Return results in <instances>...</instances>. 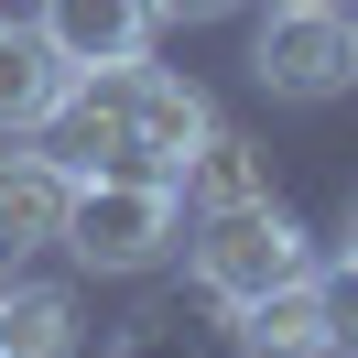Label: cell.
I'll use <instances>...</instances> for the list:
<instances>
[{"label":"cell","instance_id":"cell-3","mask_svg":"<svg viewBox=\"0 0 358 358\" xmlns=\"http://www.w3.org/2000/svg\"><path fill=\"white\" fill-rule=\"evenodd\" d=\"M250 76L271 98H336L358 76V22L336 0H271L261 33H250Z\"/></svg>","mask_w":358,"mask_h":358},{"label":"cell","instance_id":"cell-11","mask_svg":"<svg viewBox=\"0 0 358 358\" xmlns=\"http://www.w3.org/2000/svg\"><path fill=\"white\" fill-rule=\"evenodd\" d=\"M0 358H76V293L11 282L0 293Z\"/></svg>","mask_w":358,"mask_h":358},{"label":"cell","instance_id":"cell-13","mask_svg":"<svg viewBox=\"0 0 358 358\" xmlns=\"http://www.w3.org/2000/svg\"><path fill=\"white\" fill-rule=\"evenodd\" d=\"M152 11H163V22H217L228 0H152Z\"/></svg>","mask_w":358,"mask_h":358},{"label":"cell","instance_id":"cell-9","mask_svg":"<svg viewBox=\"0 0 358 358\" xmlns=\"http://www.w3.org/2000/svg\"><path fill=\"white\" fill-rule=\"evenodd\" d=\"M76 87V66L44 44L33 22H0V141H22V131H44V109Z\"/></svg>","mask_w":358,"mask_h":358},{"label":"cell","instance_id":"cell-7","mask_svg":"<svg viewBox=\"0 0 358 358\" xmlns=\"http://www.w3.org/2000/svg\"><path fill=\"white\" fill-rule=\"evenodd\" d=\"M33 33H44L66 66H141L152 33H163V11H152V0H44Z\"/></svg>","mask_w":358,"mask_h":358},{"label":"cell","instance_id":"cell-1","mask_svg":"<svg viewBox=\"0 0 358 358\" xmlns=\"http://www.w3.org/2000/svg\"><path fill=\"white\" fill-rule=\"evenodd\" d=\"M185 239V196L163 174H87L66 196V250L87 271H152Z\"/></svg>","mask_w":358,"mask_h":358},{"label":"cell","instance_id":"cell-2","mask_svg":"<svg viewBox=\"0 0 358 358\" xmlns=\"http://www.w3.org/2000/svg\"><path fill=\"white\" fill-rule=\"evenodd\" d=\"M293 271H315V250H304V228L282 217V206H217V217H196V282L217 293L228 315L239 304H261V293H282Z\"/></svg>","mask_w":358,"mask_h":358},{"label":"cell","instance_id":"cell-12","mask_svg":"<svg viewBox=\"0 0 358 358\" xmlns=\"http://www.w3.org/2000/svg\"><path fill=\"white\" fill-rule=\"evenodd\" d=\"M120 358H196V348H174V315H141V326H131V348H120Z\"/></svg>","mask_w":358,"mask_h":358},{"label":"cell","instance_id":"cell-5","mask_svg":"<svg viewBox=\"0 0 358 358\" xmlns=\"http://www.w3.org/2000/svg\"><path fill=\"white\" fill-rule=\"evenodd\" d=\"M206 131H217L206 87H196V76H163L152 55H141V76H131V174H163V185H174Z\"/></svg>","mask_w":358,"mask_h":358},{"label":"cell","instance_id":"cell-6","mask_svg":"<svg viewBox=\"0 0 358 358\" xmlns=\"http://www.w3.org/2000/svg\"><path fill=\"white\" fill-rule=\"evenodd\" d=\"M239 336H250V358H336V348H348V326H336V282H326V271H293L282 293L239 304Z\"/></svg>","mask_w":358,"mask_h":358},{"label":"cell","instance_id":"cell-4","mask_svg":"<svg viewBox=\"0 0 358 358\" xmlns=\"http://www.w3.org/2000/svg\"><path fill=\"white\" fill-rule=\"evenodd\" d=\"M131 76H141V66H76V87L44 109V163H55L66 185L131 174Z\"/></svg>","mask_w":358,"mask_h":358},{"label":"cell","instance_id":"cell-8","mask_svg":"<svg viewBox=\"0 0 358 358\" xmlns=\"http://www.w3.org/2000/svg\"><path fill=\"white\" fill-rule=\"evenodd\" d=\"M66 196L76 185L55 174L44 152H0V271H22L33 250L66 239Z\"/></svg>","mask_w":358,"mask_h":358},{"label":"cell","instance_id":"cell-10","mask_svg":"<svg viewBox=\"0 0 358 358\" xmlns=\"http://www.w3.org/2000/svg\"><path fill=\"white\" fill-rule=\"evenodd\" d=\"M174 196L196 206V217H217V206H261V196H271V152H261V141H239V131H206L196 152H185Z\"/></svg>","mask_w":358,"mask_h":358}]
</instances>
